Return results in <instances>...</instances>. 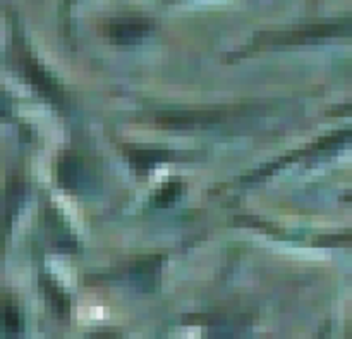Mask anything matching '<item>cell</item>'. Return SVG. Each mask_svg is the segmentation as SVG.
Masks as SVG:
<instances>
[{"instance_id": "obj_2", "label": "cell", "mask_w": 352, "mask_h": 339, "mask_svg": "<svg viewBox=\"0 0 352 339\" xmlns=\"http://www.w3.org/2000/svg\"><path fill=\"white\" fill-rule=\"evenodd\" d=\"M177 193H179V186H167V188H164L157 195L158 203H162V205H164L165 200H167V202H172V200H175Z\"/></svg>"}, {"instance_id": "obj_1", "label": "cell", "mask_w": 352, "mask_h": 339, "mask_svg": "<svg viewBox=\"0 0 352 339\" xmlns=\"http://www.w3.org/2000/svg\"><path fill=\"white\" fill-rule=\"evenodd\" d=\"M144 33V23H140V21H134V23H120L113 28V34H117V38H129L133 40L138 34Z\"/></svg>"}]
</instances>
